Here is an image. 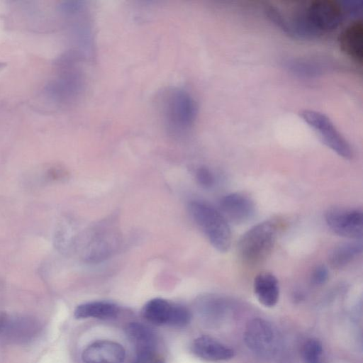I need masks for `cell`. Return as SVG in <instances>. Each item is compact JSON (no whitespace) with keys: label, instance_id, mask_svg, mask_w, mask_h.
Instances as JSON below:
<instances>
[{"label":"cell","instance_id":"6da1fadb","mask_svg":"<svg viewBox=\"0 0 363 363\" xmlns=\"http://www.w3.org/2000/svg\"><path fill=\"white\" fill-rule=\"evenodd\" d=\"M277 233V224L274 220H264L253 225L242 235L238 242L239 257L250 265L263 262L271 253Z\"/></svg>","mask_w":363,"mask_h":363},{"label":"cell","instance_id":"7a4b0ae2","mask_svg":"<svg viewBox=\"0 0 363 363\" xmlns=\"http://www.w3.org/2000/svg\"><path fill=\"white\" fill-rule=\"evenodd\" d=\"M189 209L211 245L220 252L228 251L232 238L230 227L220 211L201 201L191 202Z\"/></svg>","mask_w":363,"mask_h":363},{"label":"cell","instance_id":"3957f363","mask_svg":"<svg viewBox=\"0 0 363 363\" xmlns=\"http://www.w3.org/2000/svg\"><path fill=\"white\" fill-rule=\"evenodd\" d=\"M164 108L168 130L175 135L187 133L196 114L191 96L184 90H174L170 92Z\"/></svg>","mask_w":363,"mask_h":363},{"label":"cell","instance_id":"277c9868","mask_svg":"<svg viewBox=\"0 0 363 363\" xmlns=\"http://www.w3.org/2000/svg\"><path fill=\"white\" fill-rule=\"evenodd\" d=\"M300 116L320 135L321 140L328 147L345 160H349L352 158L353 151L350 143L328 116L309 109L301 111Z\"/></svg>","mask_w":363,"mask_h":363},{"label":"cell","instance_id":"5b68a950","mask_svg":"<svg viewBox=\"0 0 363 363\" xmlns=\"http://www.w3.org/2000/svg\"><path fill=\"white\" fill-rule=\"evenodd\" d=\"M244 341L252 352L265 358L274 357L280 347L276 329L260 318H253L247 323L244 331Z\"/></svg>","mask_w":363,"mask_h":363},{"label":"cell","instance_id":"8992f818","mask_svg":"<svg viewBox=\"0 0 363 363\" xmlns=\"http://www.w3.org/2000/svg\"><path fill=\"white\" fill-rule=\"evenodd\" d=\"M142 313L147 321L158 326L184 327L191 318V312L185 306L161 298L147 301Z\"/></svg>","mask_w":363,"mask_h":363},{"label":"cell","instance_id":"52a82bcc","mask_svg":"<svg viewBox=\"0 0 363 363\" xmlns=\"http://www.w3.org/2000/svg\"><path fill=\"white\" fill-rule=\"evenodd\" d=\"M324 216L327 226L335 234L352 240H362L363 212L361 209L331 207Z\"/></svg>","mask_w":363,"mask_h":363},{"label":"cell","instance_id":"ba28073f","mask_svg":"<svg viewBox=\"0 0 363 363\" xmlns=\"http://www.w3.org/2000/svg\"><path fill=\"white\" fill-rule=\"evenodd\" d=\"M308 20L318 35L336 29L341 23L343 11L336 2L332 1H315L305 6Z\"/></svg>","mask_w":363,"mask_h":363},{"label":"cell","instance_id":"9c48e42d","mask_svg":"<svg viewBox=\"0 0 363 363\" xmlns=\"http://www.w3.org/2000/svg\"><path fill=\"white\" fill-rule=\"evenodd\" d=\"M40 330V323L25 315L0 314V339L11 343H25L32 340Z\"/></svg>","mask_w":363,"mask_h":363},{"label":"cell","instance_id":"30bf717a","mask_svg":"<svg viewBox=\"0 0 363 363\" xmlns=\"http://www.w3.org/2000/svg\"><path fill=\"white\" fill-rule=\"evenodd\" d=\"M220 212L225 218L235 224L250 221L255 214L254 201L240 192H232L222 197L219 203Z\"/></svg>","mask_w":363,"mask_h":363},{"label":"cell","instance_id":"8fae6325","mask_svg":"<svg viewBox=\"0 0 363 363\" xmlns=\"http://www.w3.org/2000/svg\"><path fill=\"white\" fill-rule=\"evenodd\" d=\"M125 350L119 343L111 340H98L89 345L82 352L84 363H123Z\"/></svg>","mask_w":363,"mask_h":363},{"label":"cell","instance_id":"7c38bea8","mask_svg":"<svg viewBox=\"0 0 363 363\" xmlns=\"http://www.w3.org/2000/svg\"><path fill=\"white\" fill-rule=\"evenodd\" d=\"M191 350L197 357L212 362L228 361L235 356L231 347L208 335L196 337L192 342Z\"/></svg>","mask_w":363,"mask_h":363},{"label":"cell","instance_id":"4fadbf2b","mask_svg":"<svg viewBox=\"0 0 363 363\" xmlns=\"http://www.w3.org/2000/svg\"><path fill=\"white\" fill-rule=\"evenodd\" d=\"M341 50L356 62L363 58V26L359 20L350 24L339 37Z\"/></svg>","mask_w":363,"mask_h":363},{"label":"cell","instance_id":"5bb4252c","mask_svg":"<svg viewBox=\"0 0 363 363\" xmlns=\"http://www.w3.org/2000/svg\"><path fill=\"white\" fill-rule=\"evenodd\" d=\"M253 290L258 301L265 307H273L279 297V284L270 272H261L254 279Z\"/></svg>","mask_w":363,"mask_h":363},{"label":"cell","instance_id":"9a60e30c","mask_svg":"<svg viewBox=\"0 0 363 363\" xmlns=\"http://www.w3.org/2000/svg\"><path fill=\"white\" fill-rule=\"evenodd\" d=\"M362 240L341 242L329 252L328 264L333 269H343L357 259L362 253Z\"/></svg>","mask_w":363,"mask_h":363},{"label":"cell","instance_id":"2e32d148","mask_svg":"<svg viewBox=\"0 0 363 363\" xmlns=\"http://www.w3.org/2000/svg\"><path fill=\"white\" fill-rule=\"evenodd\" d=\"M125 334L135 352L157 350L156 334L148 326L141 323H130L125 328Z\"/></svg>","mask_w":363,"mask_h":363},{"label":"cell","instance_id":"e0dca14e","mask_svg":"<svg viewBox=\"0 0 363 363\" xmlns=\"http://www.w3.org/2000/svg\"><path fill=\"white\" fill-rule=\"evenodd\" d=\"M119 307L111 302L96 301L79 305L74 310V317L77 319L98 318L110 319L119 313Z\"/></svg>","mask_w":363,"mask_h":363},{"label":"cell","instance_id":"ac0fdd59","mask_svg":"<svg viewBox=\"0 0 363 363\" xmlns=\"http://www.w3.org/2000/svg\"><path fill=\"white\" fill-rule=\"evenodd\" d=\"M285 66L298 77H315L324 73L330 67V63L320 58L301 57L287 60Z\"/></svg>","mask_w":363,"mask_h":363},{"label":"cell","instance_id":"d6986e66","mask_svg":"<svg viewBox=\"0 0 363 363\" xmlns=\"http://www.w3.org/2000/svg\"><path fill=\"white\" fill-rule=\"evenodd\" d=\"M302 357L304 363H326L323 345L318 339L311 338L305 342Z\"/></svg>","mask_w":363,"mask_h":363},{"label":"cell","instance_id":"ffe728a7","mask_svg":"<svg viewBox=\"0 0 363 363\" xmlns=\"http://www.w3.org/2000/svg\"><path fill=\"white\" fill-rule=\"evenodd\" d=\"M264 13L269 20L273 23L276 27L290 36L287 18H286L278 9L272 6H266Z\"/></svg>","mask_w":363,"mask_h":363},{"label":"cell","instance_id":"44dd1931","mask_svg":"<svg viewBox=\"0 0 363 363\" xmlns=\"http://www.w3.org/2000/svg\"><path fill=\"white\" fill-rule=\"evenodd\" d=\"M133 363H165L157 350L136 352Z\"/></svg>","mask_w":363,"mask_h":363},{"label":"cell","instance_id":"7402d4cb","mask_svg":"<svg viewBox=\"0 0 363 363\" xmlns=\"http://www.w3.org/2000/svg\"><path fill=\"white\" fill-rule=\"evenodd\" d=\"M199 184L205 189L211 188L215 184V177L213 172L207 167H202L197 169L196 173Z\"/></svg>","mask_w":363,"mask_h":363},{"label":"cell","instance_id":"603a6c76","mask_svg":"<svg viewBox=\"0 0 363 363\" xmlns=\"http://www.w3.org/2000/svg\"><path fill=\"white\" fill-rule=\"evenodd\" d=\"M329 277L328 269L325 265H317L312 271L311 274V282L314 286H321L324 284Z\"/></svg>","mask_w":363,"mask_h":363},{"label":"cell","instance_id":"cb8c5ba5","mask_svg":"<svg viewBox=\"0 0 363 363\" xmlns=\"http://www.w3.org/2000/svg\"><path fill=\"white\" fill-rule=\"evenodd\" d=\"M343 13L347 12L352 16H359L362 12V1H347L341 6Z\"/></svg>","mask_w":363,"mask_h":363}]
</instances>
